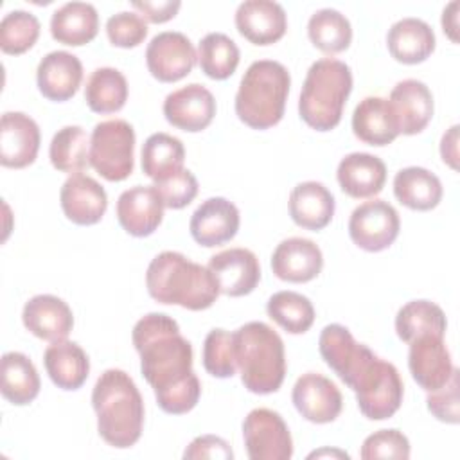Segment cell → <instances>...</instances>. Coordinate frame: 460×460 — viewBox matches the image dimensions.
<instances>
[{
	"label": "cell",
	"instance_id": "cell-1",
	"mask_svg": "<svg viewBox=\"0 0 460 460\" xmlns=\"http://www.w3.org/2000/svg\"><path fill=\"white\" fill-rule=\"evenodd\" d=\"M131 338L158 406L172 415L190 411L199 401L201 385L192 370V345L181 336L176 320L165 313H149L135 323Z\"/></svg>",
	"mask_w": 460,
	"mask_h": 460
},
{
	"label": "cell",
	"instance_id": "cell-2",
	"mask_svg": "<svg viewBox=\"0 0 460 460\" xmlns=\"http://www.w3.org/2000/svg\"><path fill=\"white\" fill-rule=\"evenodd\" d=\"M97 431L113 447L137 444L144 426V401L135 381L120 368L104 370L92 390Z\"/></svg>",
	"mask_w": 460,
	"mask_h": 460
},
{
	"label": "cell",
	"instance_id": "cell-3",
	"mask_svg": "<svg viewBox=\"0 0 460 460\" xmlns=\"http://www.w3.org/2000/svg\"><path fill=\"white\" fill-rule=\"evenodd\" d=\"M146 286L160 304L181 305L190 311L210 307L219 288L207 266L187 259L180 252H162L147 266Z\"/></svg>",
	"mask_w": 460,
	"mask_h": 460
},
{
	"label": "cell",
	"instance_id": "cell-4",
	"mask_svg": "<svg viewBox=\"0 0 460 460\" xmlns=\"http://www.w3.org/2000/svg\"><path fill=\"white\" fill-rule=\"evenodd\" d=\"M235 363L244 388L266 395L280 388L286 377L284 343L264 322H248L234 332Z\"/></svg>",
	"mask_w": 460,
	"mask_h": 460
},
{
	"label": "cell",
	"instance_id": "cell-5",
	"mask_svg": "<svg viewBox=\"0 0 460 460\" xmlns=\"http://www.w3.org/2000/svg\"><path fill=\"white\" fill-rule=\"evenodd\" d=\"M288 68L273 59L253 61L241 77L235 93V113L253 129H268L280 122L289 93Z\"/></svg>",
	"mask_w": 460,
	"mask_h": 460
},
{
	"label": "cell",
	"instance_id": "cell-6",
	"mask_svg": "<svg viewBox=\"0 0 460 460\" xmlns=\"http://www.w3.org/2000/svg\"><path fill=\"white\" fill-rule=\"evenodd\" d=\"M350 92L352 72L347 63L334 58L316 59L304 79L298 113L309 128L331 131L340 124Z\"/></svg>",
	"mask_w": 460,
	"mask_h": 460
},
{
	"label": "cell",
	"instance_id": "cell-7",
	"mask_svg": "<svg viewBox=\"0 0 460 460\" xmlns=\"http://www.w3.org/2000/svg\"><path fill=\"white\" fill-rule=\"evenodd\" d=\"M347 386L356 394L359 411L370 420L390 419L402 402L404 385L399 370L376 354L363 361Z\"/></svg>",
	"mask_w": 460,
	"mask_h": 460
},
{
	"label": "cell",
	"instance_id": "cell-8",
	"mask_svg": "<svg viewBox=\"0 0 460 460\" xmlns=\"http://www.w3.org/2000/svg\"><path fill=\"white\" fill-rule=\"evenodd\" d=\"M90 165L108 181H122L133 172L135 129L128 120L95 124L90 135Z\"/></svg>",
	"mask_w": 460,
	"mask_h": 460
},
{
	"label": "cell",
	"instance_id": "cell-9",
	"mask_svg": "<svg viewBox=\"0 0 460 460\" xmlns=\"http://www.w3.org/2000/svg\"><path fill=\"white\" fill-rule=\"evenodd\" d=\"M243 438L250 460H289L293 438L280 413L270 408L252 410L243 422Z\"/></svg>",
	"mask_w": 460,
	"mask_h": 460
},
{
	"label": "cell",
	"instance_id": "cell-10",
	"mask_svg": "<svg viewBox=\"0 0 460 460\" xmlns=\"http://www.w3.org/2000/svg\"><path fill=\"white\" fill-rule=\"evenodd\" d=\"M397 210L385 199L365 201L356 207L349 219V235L365 252L386 250L399 235Z\"/></svg>",
	"mask_w": 460,
	"mask_h": 460
},
{
	"label": "cell",
	"instance_id": "cell-11",
	"mask_svg": "<svg viewBox=\"0 0 460 460\" xmlns=\"http://www.w3.org/2000/svg\"><path fill=\"white\" fill-rule=\"evenodd\" d=\"M198 61L192 41L178 31H164L151 38L146 63L151 75L162 83H174L190 74Z\"/></svg>",
	"mask_w": 460,
	"mask_h": 460
},
{
	"label": "cell",
	"instance_id": "cell-12",
	"mask_svg": "<svg viewBox=\"0 0 460 460\" xmlns=\"http://www.w3.org/2000/svg\"><path fill=\"white\" fill-rule=\"evenodd\" d=\"M296 411L309 422L327 424L338 419L343 408L340 388L325 376L316 372L302 374L291 392Z\"/></svg>",
	"mask_w": 460,
	"mask_h": 460
},
{
	"label": "cell",
	"instance_id": "cell-13",
	"mask_svg": "<svg viewBox=\"0 0 460 460\" xmlns=\"http://www.w3.org/2000/svg\"><path fill=\"white\" fill-rule=\"evenodd\" d=\"M226 296H244L255 289L261 280L257 255L248 248H228L210 257L207 266Z\"/></svg>",
	"mask_w": 460,
	"mask_h": 460
},
{
	"label": "cell",
	"instance_id": "cell-14",
	"mask_svg": "<svg viewBox=\"0 0 460 460\" xmlns=\"http://www.w3.org/2000/svg\"><path fill=\"white\" fill-rule=\"evenodd\" d=\"M164 199L155 185H135L117 199V219L133 237L151 235L164 219Z\"/></svg>",
	"mask_w": 460,
	"mask_h": 460
},
{
	"label": "cell",
	"instance_id": "cell-15",
	"mask_svg": "<svg viewBox=\"0 0 460 460\" xmlns=\"http://www.w3.org/2000/svg\"><path fill=\"white\" fill-rule=\"evenodd\" d=\"M164 115L174 128L196 133L212 122L216 115V99L203 84L190 83L165 97Z\"/></svg>",
	"mask_w": 460,
	"mask_h": 460
},
{
	"label": "cell",
	"instance_id": "cell-16",
	"mask_svg": "<svg viewBox=\"0 0 460 460\" xmlns=\"http://www.w3.org/2000/svg\"><path fill=\"white\" fill-rule=\"evenodd\" d=\"M40 128L22 111H5L0 120V164L11 169L31 165L40 149Z\"/></svg>",
	"mask_w": 460,
	"mask_h": 460
},
{
	"label": "cell",
	"instance_id": "cell-17",
	"mask_svg": "<svg viewBox=\"0 0 460 460\" xmlns=\"http://www.w3.org/2000/svg\"><path fill=\"white\" fill-rule=\"evenodd\" d=\"M408 367L415 383L426 392L446 385L455 368L444 338L433 334L419 336L410 341Z\"/></svg>",
	"mask_w": 460,
	"mask_h": 460
},
{
	"label": "cell",
	"instance_id": "cell-18",
	"mask_svg": "<svg viewBox=\"0 0 460 460\" xmlns=\"http://www.w3.org/2000/svg\"><path fill=\"white\" fill-rule=\"evenodd\" d=\"M239 210L226 198L205 199L190 216L189 230L192 239L205 246H219L235 237L239 230Z\"/></svg>",
	"mask_w": 460,
	"mask_h": 460
},
{
	"label": "cell",
	"instance_id": "cell-19",
	"mask_svg": "<svg viewBox=\"0 0 460 460\" xmlns=\"http://www.w3.org/2000/svg\"><path fill=\"white\" fill-rule=\"evenodd\" d=\"M59 201L65 216L75 225H95L108 208L104 187L88 174H70L59 192Z\"/></svg>",
	"mask_w": 460,
	"mask_h": 460
},
{
	"label": "cell",
	"instance_id": "cell-20",
	"mask_svg": "<svg viewBox=\"0 0 460 460\" xmlns=\"http://www.w3.org/2000/svg\"><path fill=\"white\" fill-rule=\"evenodd\" d=\"M235 27L253 45H271L288 29L284 7L273 0H244L235 11Z\"/></svg>",
	"mask_w": 460,
	"mask_h": 460
},
{
	"label": "cell",
	"instance_id": "cell-21",
	"mask_svg": "<svg viewBox=\"0 0 460 460\" xmlns=\"http://www.w3.org/2000/svg\"><path fill=\"white\" fill-rule=\"evenodd\" d=\"M83 81L79 58L66 50H52L41 58L36 68V83L43 97L63 102L74 97Z\"/></svg>",
	"mask_w": 460,
	"mask_h": 460
},
{
	"label": "cell",
	"instance_id": "cell-22",
	"mask_svg": "<svg viewBox=\"0 0 460 460\" xmlns=\"http://www.w3.org/2000/svg\"><path fill=\"white\" fill-rule=\"evenodd\" d=\"M323 255L318 244L305 237H289L277 244L271 255L273 273L286 282H309L322 271Z\"/></svg>",
	"mask_w": 460,
	"mask_h": 460
},
{
	"label": "cell",
	"instance_id": "cell-23",
	"mask_svg": "<svg viewBox=\"0 0 460 460\" xmlns=\"http://www.w3.org/2000/svg\"><path fill=\"white\" fill-rule=\"evenodd\" d=\"M388 102L402 135L420 133L433 117V95L419 79L399 81L392 88Z\"/></svg>",
	"mask_w": 460,
	"mask_h": 460
},
{
	"label": "cell",
	"instance_id": "cell-24",
	"mask_svg": "<svg viewBox=\"0 0 460 460\" xmlns=\"http://www.w3.org/2000/svg\"><path fill=\"white\" fill-rule=\"evenodd\" d=\"M23 325L34 336L47 341L66 340L74 327L72 309L54 295H36L29 298L22 311Z\"/></svg>",
	"mask_w": 460,
	"mask_h": 460
},
{
	"label": "cell",
	"instance_id": "cell-25",
	"mask_svg": "<svg viewBox=\"0 0 460 460\" xmlns=\"http://www.w3.org/2000/svg\"><path fill=\"white\" fill-rule=\"evenodd\" d=\"M338 183L350 198H372L386 181L385 162L370 153H350L343 156L336 171Z\"/></svg>",
	"mask_w": 460,
	"mask_h": 460
},
{
	"label": "cell",
	"instance_id": "cell-26",
	"mask_svg": "<svg viewBox=\"0 0 460 460\" xmlns=\"http://www.w3.org/2000/svg\"><path fill=\"white\" fill-rule=\"evenodd\" d=\"M318 349L323 361L338 374V377L347 385L358 367L372 354V350L358 343L345 325L331 323L320 332Z\"/></svg>",
	"mask_w": 460,
	"mask_h": 460
},
{
	"label": "cell",
	"instance_id": "cell-27",
	"mask_svg": "<svg viewBox=\"0 0 460 460\" xmlns=\"http://www.w3.org/2000/svg\"><path fill=\"white\" fill-rule=\"evenodd\" d=\"M386 47L399 63L417 65L426 61L435 50V32L424 20L406 16L388 29Z\"/></svg>",
	"mask_w": 460,
	"mask_h": 460
},
{
	"label": "cell",
	"instance_id": "cell-28",
	"mask_svg": "<svg viewBox=\"0 0 460 460\" xmlns=\"http://www.w3.org/2000/svg\"><path fill=\"white\" fill-rule=\"evenodd\" d=\"M352 131L368 146H386L401 135L388 99L377 95L365 97L354 108Z\"/></svg>",
	"mask_w": 460,
	"mask_h": 460
},
{
	"label": "cell",
	"instance_id": "cell-29",
	"mask_svg": "<svg viewBox=\"0 0 460 460\" xmlns=\"http://www.w3.org/2000/svg\"><path fill=\"white\" fill-rule=\"evenodd\" d=\"M334 196L320 181H302L289 194V216L307 230L325 228L334 216Z\"/></svg>",
	"mask_w": 460,
	"mask_h": 460
},
{
	"label": "cell",
	"instance_id": "cell-30",
	"mask_svg": "<svg viewBox=\"0 0 460 460\" xmlns=\"http://www.w3.org/2000/svg\"><path fill=\"white\" fill-rule=\"evenodd\" d=\"M43 363L52 383L61 390H77L90 374V359L75 341H52L43 354Z\"/></svg>",
	"mask_w": 460,
	"mask_h": 460
},
{
	"label": "cell",
	"instance_id": "cell-31",
	"mask_svg": "<svg viewBox=\"0 0 460 460\" xmlns=\"http://www.w3.org/2000/svg\"><path fill=\"white\" fill-rule=\"evenodd\" d=\"M99 31L97 9L88 2H66L52 13L50 34L58 43L81 47Z\"/></svg>",
	"mask_w": 460,
	"mask_h": 460
},
{
	"label": "cell",
	"instance_id": "cell-32",
	"mask_svg": "<svg viewBox=\"0 0 460 460\" xmlns=\"http://www.w3.org/2000/svg\"><path fill=\"white\" fill-rule=\"evenodd\" d=\"M394 194L411 210H431L442 199V183L424 167H404L394 178Z\"/></svg>",
	"mask_w": 460,
	"mask_h": 460
},
{
	"label": "cell",
	"instance_id": "cell-33",
	"mask_svg": "<svg viewBox=\"0 0 460 460\" xmlns=\"http://www.w3.org/2000/svg\"><path fill=\"white\" fill-rule=\"evenodd\" d=\"M2 372V395L16 404L23 406L32 402L40 394V376L34 363L22 352H5L0 363Z\"/></svg>",
	"mask_w": 460,
	"mask_h": 460
},
{
	"label": "cell",
	"instance_id": "cell-34",
	"mask_svg": "<svg viewBox=\"0 0 460 460\" xmlns=\"http://www.w3.org/2000/svg\"><path fill=\"white\" fill-rule=\"evenodd\" d=\"M446 327L447 320L444 311L431 300H411L404 304L395 316L397 336L406 343L426 334L444 338Z\"/></svg>",
	"mask_w": 460,
	"mask_h": 460
},
{
	"label": "cell",
	"instance_id": "cell-35",
	"mask_svg": "<svg viewBox=\"0 0 460 460\" xmlns=\"http://www.w3.org/2000/svg\"><path fill=\"white\" fill-rule=\"evenodd\" d=\"M185 147L180 138L169 133H153L142 146V171L155 183L181 171Z\"/></svg>",
	"mask_w": 460,
	"mask_h": 460
},
{
	"label": "cell",
	"instance_id": "cell-36",
	"mask_svg": "<svg viewBox=\"0 0 460 460\" xmlns=\"http://www.w3.org/2000/svg\"><path fill=\"white\" fill-rule=\"evenodd\" d=\"M84 101L95 113H115L128 101V81L113 66L95 68L86 79Z\"/></svg>",
	"mask_w": 460,
	"mask_h": 460
},
{
	"label": "cell",
	"instance_id": "cell-37",
	"mask_svg": "<svg viewBox=\"0 0 460 460\" xmlns=\"http://www.w3.org/2000/svg\"><path fill=\"white\" fill-rule=\"evenodd\" d=\"M50 164L61 172H81L90 165V137L81 126L58 129L49 147Z\"/></svg>",
	"mask_w": 460,
	"mask_h": 460
},
{
	"label": "cell",
	"instance_id": "cell-38",
	"mask_svg": "<svg viewBox=\"0 0 460 460\" xmlns=\"http://www.w3.org/2000/svg\"><path fill=\"white\" fill-rule=\"evenodd\" d=\"M307 34L311 43L325 54L343 52L352 41L349 18L331 7L318 9L311 14L307 22Z\"/></svg>",
	"mask_w": 460,
	"mask_h": 460
},
{
	"label": "cell",
	"instance_id": "cell-39",
	"mask_svg": "<svg viewBox=\"0 0 460 460\" xmlns=\"http://www.w3.org/2000/svg\"><path fill=\"white\" fill-rule=\"evenodd\" d=\"M198 63L210 79H228L239 65V47L223 32H208L198 45Z\"/></svg>",
	"mask_w": 460,
	"mask_h": 460
},
{
	"label": "cell",
	"instance_id": "cell-40",
	"mask_svg": "<svg viewBox=\"0 0 460 460\" xmlns=\"http://www.w3.org/2000/svg\"><path fill=\"white\" fill-rule=\"evenodd\" d=\"M268 316L289 334H304L314 322V307L307 296L296 291H279L266 304Z\"/></svg>",
	"mask_w": 460,
	"mask_h": 460
},
{
	"label": "cell",
	"instance_id": "cell-41",
	"mask_svg": "<svg viewBox=\"0 0 460 460\" xmlns=\"http://www.w3.org/2000/svg\"><path fill=\"white\" fill-rule=\"evenodd\" d=\"M40 36V20L23 9L9 11L0 22V49L5 54L27 52Z\"/></svg>",
	"mask_w": 460,
	"mask_h": 460
},
{
	"label": "cell",
	"instance_id": "cell-42",
	"mask_svg": "<svg viewBox=\"0 0 460 460\" xmlns=\"http://www.w3.org/2000/svg\"><path fill=\"white\" fill-rule=\"evenodd\" d=\"M203 367L219 379L232 377L237 370L234 332L225 329H212L203 341Z\"/></svg>",
	"mask_w": 460,
	"mask_h": 460
},
{
	"label": "cell",
	"instance_id": "cell-43",
	"mask_svg": "<svg viewBox=\"0 0 460 460\" xmlns=\"http://www.w3.org/2000/svg\"><path fill=\"white\" fill-rule=\"evenodd\" d=\"M359 456L363 460L374 458H410V440L399 429H379L363 440Z\"/></svg>",
	"mask_w": 460,
	"mask_h": 460
},
{
	"label": "cell",
	"instance_id": "cell-44",
	"mask_svg": "<svg viewBox=\"0 0 460 460\" xmlns=\"http://www.w3.org/2000/svg\"><path fill=\"white\" fill-rule=\"evenodd\" d=\"M106 34L111 45L131 49L140 45L147 36V25L138 13L120 11L108 18Z\"/></svg>",
	"mask_w": 460,
	"mask_h": 460
},
{
	"label": "cell",
	"instance_id": "cell-45",
	"mask_svg": "<svg viewBox=\"0 0 460 460\" xmlns=\"http://www.w3.org/2000/svg\"><path fill=\"white\" fill-rule=\"evenodd\" d=\"M167 208H183L198 194V180L189 169H181L155 183Z\"/></svg>",
	"mask_w": 460,
	"mask_h": 460
},
{
	"label": "cell",
	"instance_id": "cell-46",
	"mask_svg": "<svg viewBox=\"0 0 460 460\" xmlns=\"http://www.w3.org/2000/svg\"><path fill=\"white\" fill-rule=\"evenodd\" d=\"M458 368H453L451 377L440 388L429 392L426 402L428 410L442 422H460V402H458Z\"/></svg>",
	"mask_w": 460,
	"mask_h": 460
},
{
	"label": "cell",
	"instance_id": "cell-47",
	"mask_svg": "<svg viewBox=\"0 0 460 460\" xmlns=\"http://www.w3.org/2000/svg\"><path fill=\"white\" fill-rule=\"evenodd\" d=\"M185 460H199V458H217V460H232L234 453L226 440L216 435H201L196 437L187 449L183 451Z\"/></svg>",
	"mask_w": 460,
	"mask_h": 460
},
{
	"label": "cell",
	"instance_id": "cell-48",
	"mask_svg": "<svg viewBox=\"0 0 460 460\" xmlns=\"http://www.w3.org/2000/svg\"><path fill=\"white\" fill-rule=\"evenodd\" d=\"M131 5L140 13L142 18H146L151 23H164L176 16L180 9L178 0H164V2H149V0H133Z\"/></svg>",
	"mask_w": 460,
	"mask_h": 460
},
{
	"label": "cell",
	"instance_id": "cell-49",
	"mask_svg": "<svg viewBox=\"0 0 460 460\" xmlns=\"http://www.w3.org/2000/svg\"><path fill=\"white\" fill-rule=\"evenodd\" d=\"M440 156L451 169H458V126H451L440 140Z\"/></svg>",
	"mask_w": 460,
	"mask_h": 460
},
{
	"label": "cell",
	"instance_id": "cell-50",
	"mask_svg": "<svg viewBox=\"0 0 460 460\" xmlns=\"http://www.w3.org/2000/svg\"><path fill=\"white\" fill-rule=\"evenodd\" d=\"M458 2H449L442 11V27L444 32L451 38V41H458Z\"/></svg>",
	"mask_w": 460,
	"mask_h": 460
},
{
	"label": "cell",
	"instance_id": "cell-51",
	"mask_svg": "<svg viewBox=\"0 0 460 460\" xmlns=\"http://www.w3.org/2000/svg\"><path fill=\"white\" fill-rule=\"evenodd\" d=\"M322 456H338V458H349V455L345 451L340 449H320L311 453L307 458H322Z\"/></svg>",
	"mask_w": 460,
	"mask_h": 460
}]
</instances>
